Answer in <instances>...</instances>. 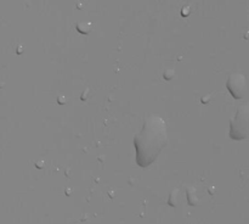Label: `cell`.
Returning <instances> with one entry per match:
<instances>
[{
	"label": "cell",
	"instance_id": "6da1fadb",
	"mask_svg": "<svg viewBox=\"0 0 249 224\" xmlns=\"http://www.w3.org/2000/svg\"><path fill=\"white\" fill-rule=\"evenodd\" d=\"M167 141L165 122L158 114L146 118L140 133L134 138L136 149V162L141 167H147L156 160Z\"/></svg>",
	"mask_w": 249,
	"mask_h": 224
},
{
	"label": "cell",
	"instance_id": "7a4b0ae2",
	"mask_svg": "<svg viewBox=\"0 0 249 224\" xmlns=\"http://www.w3.org/2000/svg\"><path fill=\"white\" fill-rule=\"evenodd\" d=\"M249 134V102L238 107L230 123V136L235 140L246 139Z\"/></svg>",
	"mask_w": 249,
	"mask_h": 224
},
{
	"label": "cell",
	"instance_id": "3957f363",
	"mask_svg": "<svg viewBox=\"0 0 249 224\" xmlns=\"http://www.w3.org/2000/svg\"><path fill=\"white\" fill-rule=\"evenodd\" d=\"M226 85H228L229 92L232 94L235 99H242L247 92V79L242 73H232L229 77Z\"/></svg>",
	"mask_w": 249,
	"mask_h": 224
}]
</instances>
